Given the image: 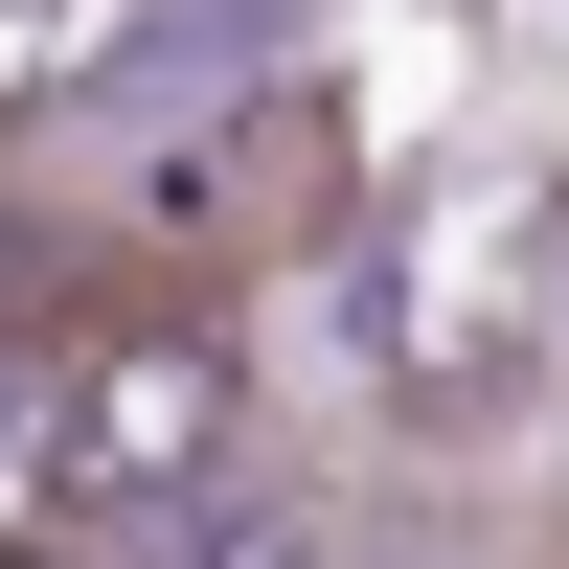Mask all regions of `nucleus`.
Masks as SVG:
<instances>
[{
	"instance_id": "1",
	"label": "nucleus",
	"mask_w": 569,
	"mask_h": 569,
	"mask_svg": "<svg viewBox=\"0 0 569 569\" xmlns=\"http://www.w3.org/2000/svg\"><path fill=\"white\" fill-rule=\"evenodd\" d=\"M251 456V342L206 273H69L46 297V547H206Z\"/></svg>"
},
{
	"instance_id": "2",
	"label": "nucleus",
	"mask_w": 569,
	"mask_h": 569,
	"mask_svg": "<svg viewBox=\"0 0 569 569\" xmlns=\"http://www.w3.org/2000/svg\"><path fill=\"white\" fill-rule=\"evenodd\" d=\"M0 547H46V319H0Z\"/></svg>"
}]
</instances>
